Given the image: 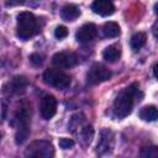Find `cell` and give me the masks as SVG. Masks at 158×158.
I'll list each match as a JSON object with an SVG mask.
<instances>
[{"label":"cell","mask_w":158,"mask_h":158,"mask_svg":"<svg viewBox=\"0 0 158 158\" xmlns=\"http://www.w3.org/2000/svg\"><path fill=\"white\" fill-rule=\"evenodd\" d=\"M25 156L36 158H52L54 156V148L49 141H33L26 148Z\"/></svg>","instance_id":"6"},{"label":"cell","mask_w":158,"mask_h":158,"mask_svg":"<svg viewBox=\"0 0 158 158\" xmlns=\"http://www.w3.org/2000/svg\"><path fill=\"white\" fill-rule=\"evenodd\" d=\"M115 146V135L111 130L105 128L100 133V138L96 146V154L99 156H105L112 152Z\"/></svg>","instance_id":"8"},{"label":"cell","mask_w":158,"mask_h":158,"mask_svg":"<svg viewBox=\"0 0 158 158\" xmlns=\"http://www.w3.org/2000/svg\"><path fill=\"white\" fill-rule=\"evenodd\" d=\"M146 40H147L146 33H143V32H136L131 37V40H130V46L133 49V52H138L146 44Z\"/></svg>","instance_id":"17"},{"label":"cell","mask_w":158,"mask_h":158,"mask_svg":"<svg viewBox=\"0 0 158 158\" xmlns=\"http://www.w3.org/2000/svg\"><path fill=\"white\" fill-rule=\"evenodd\" d=\"M52 63H53L54 67H57L59 69H68V68H72V67L77 65L78 57L74 52L63 51V52L56 53L52 57Z\"/></svg>","instance_id":"9"},{"label":"cell","mask_w":158,"mask_h":158,"mask_svg":"<svg viewBox=\"0 0 158 158\" xmlns=\"http://www.w3.org/2000/svg\"><path fill=\"white\" fill-rule=\"evenodd\" d=\"M139 94V85L137 83H132L131 85L122 89L114 101V114L118 118H123L128 116L135 105L136 98Z\"/></svg>","instance_id":"1"},{"label":"cell","mask_w":158,"mask_h":158,"mask_svg":"<svg viewBox=\"0 0 158 158\" xmlns=\"http://www.w3.org/2000/svg\"><path fill=\"white\" fill-rule=\"evenodd\" d=\"M40 112L44 120L52 118L57 112V100L53 95H44L40 102Z\"/></svg>","instance_id":"10"},{"label":"cell","mask_w":158,"mask_h":158,"mask_svg":"<svg viewBox=\"0 0 158 158\" xmlns=\"http://www.w3.org/2000/svg\"><path fill=\"white\" fill-rule=\"evenodd\" d=\"M120 57H121V48L118 44H111V46L106 47L102 52V58L110 63L116 62Z\"/></svg>","instance_id":"15"},{"label":"cell","mask_w":158,"mask_h":158,"mask_svg":"<svg viewBox=\"0 0 158 158\" xmlns=\"http://www.w3.org/2000/svg\"><path fill=\"white\" fill-rule=\"evenodd\" d=\"M74 146V141L70 138H60L59 139V147L63 149H69Z\"/></svg>","instance_id":"21"},{"label":"cell","mask_w":158,"mask_h":158,"mask_svg":"<svg viewBox=\"0 0 158 158\" xmlns=\"http://www.w3.org/2000/svg\"><path fill=\"white\" fill-rule=\"evenodd\" d=\"M6 110H7V106H6L5 101H2V120L6 118Z\"/></svg>","instance_id":"24"},{"label":"cell","mask_w":158,"mask_h":158,"mask_svg":"<svg viewBox=\"0 0 158 158\" xmlns=\"http://www.w3.org/2000/svg\"><path fill=\"white\" fill-rule=\"evenodd\" d=\"M54 36L58 40H62V38H65L68 36V30L65 26H58L56 30H54Z\"/></svg>","instance_id":"20"},{"label":"cell","mask_w":158,"mask_h":158,"mask_svg":"<svg viewBox=\"0 0 158 158\" xmlns=\"http://www.w3.org/2000/svg\"><path fill=\"white\" fill-rule=\"evenodd\" d=\"M43 81L49 86H53L59 90H64L70 85V77L67 73L59 70V68L58 69L52 68V69H47L43 73Z\"/></svg>","instance_id":"5"},{"label":"cell","mask_w":158,"mask_h":158,"mask_svg":"<svg viewBox=\"0 0 158 158\" xmlns=\"http://www.w3.org/2000/svg\"><path fill=\"white\" fill-rule=\"evenodd\" d=\"M30 62H31L33 65L38 67V65L42 64L43 59H42V56H40V54H37V53H33V54L30 56Z\"/></svg>","instance_id":"22"},{"label":"cell","mask_w":158,"mask_h":158,"mask_svg":"<svg viewBox=\"0 0 158 158\" xmlns=\"http://www.w3.org/2000/svg\"><path fill=\"white\" fill-rule=\"evenodd\" d=\"M79 16H80V10L77 5L68 4V5L63 6L60 10V17L64 21H74Z\"/></svg>","instance_id":"14"},{"label":"cell","mask_w":158,"mask_h":158,"mask_svg":"<svg viewBox=\"0 0 158 158\" xmlns=\"http://www.w3.org/2000/svg\"><path fill=\"white\" fill-rule=\"evenodd\" d=\"M153 73H154V77L158 79V63H157V64L153 67Z\"/></svg>","instance_id":"25"},{"label":"cell","mask_w":158,"mask_h":158,"mask_svg":"<svg viewBox=\"0 0 158 158\" xmlns=\"http://www.w3.org/2000/svg\"><path fill=\"white\" fill-rule=\"evenodd\" d=\"M102 33L105 37H109V38L117 37L120 35V26L114 21H109L102 26Z\"/></svg>","instance_id":"18"},{"label":"cell","mask_w":158,"mask_h":158,"mask_svg":"<svg viewBox=\"0 0 158 158\" xmlns=\"http://www.w3.org/2000/svg\"><path fill=\"white\" fill-rule=\"evenodd\" d=\"M139 156L143 158H158V146H147L142 147Z\"/></svg>","instance_id":"19"},{"label":"cell","mask_w":158,"mask_h":158,"mask_svg":"<svg viewBox=\"0 0 158 158\" xmlns=\"http://www.w3.org/2000/svg\"><path fill=\"white\" fill-rule=\"evenodd\" d=\"M154 12H156V15L158 16V2L154 5Z\"/></svg>","instance_id":"26"},{"label":"cell","mask_w":158,"mask_h":158,"mask_svg":"<svg viewBox=\"0 0 158 158\" xmlns=\"http://www.w3.org/2000/svg\"><path fill=\"white\" fill-rule=\"evenodd\" d=\"M28 85L27 79L23 75H15L9 83V91L12 94H23Z\"/></svg>","instance_id":"13"},{"label":"cell","mask_w":158,"mask_h":158,"mask_svg":"<svg viewBox=\"0 0 158 158\" xmlns=\"http://www.w3.org/2000/svg\"><path fill=\"white\" fill-rule=\"evenodd\" d=\"M152 33L156 38H158V21H156L154 25L152 26Z\"/></svg>","instance_id":"23"},{"label":"cell","mask_w":158,"mask_h":158,"mask_svg":"<svg viewBox=\"0 0 158 158\" xmlns=\"http://www.w3.org/2000/svg\"><path fill=\"white\" fill-rule=\"evenodd\" d=\"M40 22L37 17L30 12L23 11L17 16V36L21 40H28L40 32Z\"/></svg>","instance_id":"3"},{"label":"cell","mask_w":158,"mask_h":158,"mask_svg":"<svg viewBox=\"0 0 158 158\" xmlns=\"http://www.w3.org/2000/svg\"><path fill=\"white\" fill-rule=\"evenodd\" d=\"M91 10L100 16H110L115 12V5L111 0H94Z\"/></svg>","instance_id":"12"},{"label":"cell","mask_w":158,"mask_h":158,"mask_svg":"<svg viewBox=\"0 0 158 158\" xmlns=\"http://www.w3.org/2000/svg\"><path fill=\"white\" fill-rule=\"evenodd\" d=\"M139 117L144 121H156L158 120V109L154 105H147L141 109Z\"/></svg>","instance_id":"16"},{"label":"cell","mask_w":158,"mask_h":158,"mask_svg":"<svg viewBox=\"0 0 158 158\" xmlns=\"http://www.w3.org/2000/svg\"><path fill=\"white\" fill-rule=\"evenodd\" d=\"M111 78V72L102 64L95 63L90 67L88 74H86V80L91 85H96L100 83H104Z\"/></svg>","instance_id":"7"},{"label":"cell","mask_w":158,"mask_h":158,"mask_svg":"<svg viewBox=\"0 0 158 158\" xmlns=\"http://www.w3.org/2000/svg\"><path fill=\"white\" fill-rule=\"evenodd\" d=\"M30 116H31V106L27 101H22L17 107L14 115V120L11 122L12 126L16 128L15 142L17 144H22L30 135Z\"/></svg>","instance_id":"2"},{"label":"cell","mask_w":158,"mask_h":158,"mask_svg":"<svg viewBox=\"0 0 158 158\" xmlns=\"http://www.w3.org/2000/svg\"><path fill=\"white\" fill-rule=\"evenodd\" d=\"M69 128L73 135L79 137L80 142L84 146L90 144L94 137V130H93V126L86 122V118L83 114H75L72 116L69 122Z\"/></svg>","instance_id":"4"},{"label":"cell","mask_w":158,"mask_h":158,"mask_svg":"<svg viewBox=\"0 0 158 158\" xmlns=\"http://www.w3.org/2000/svg\"><path fill=\"white\" fill-rule=\"evenodd\" d=\"M98 35V27L94 23H84L80 28H78L75 33V40L79 43H88L93 41Z\"/></svg>","instance_id":"11"}]
</instances>
